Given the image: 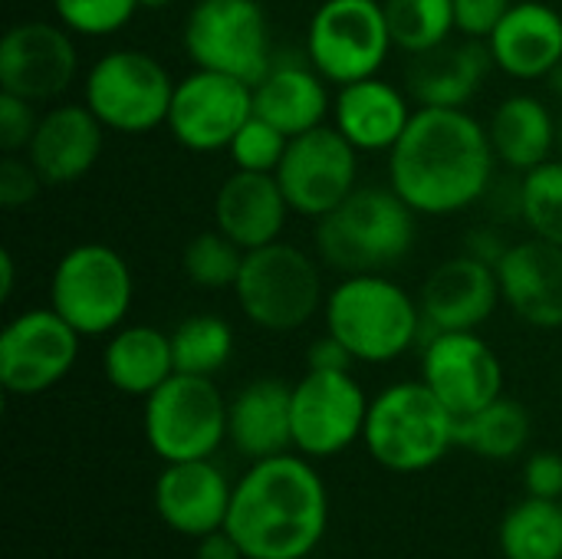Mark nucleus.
Returning a JSON list of instances; mask_svg holds the SVG:
<instances>
[{
	"instance_id": "f257e3e1",
	"label": "nucleus",
	"mask_w": 562,
	"mask_h": 559,
	"mask_svg": "<svg viewBox=\"0 0 562 559\" xmlns=\"http://www.w3.org/2000/svg\"><path fill=\"white\" fill-rule=\"evenodd\" d=\"M497 165L487 122L474 112L418 105L389 152V185L418 217H451L487 198Z\"/></svg>"
},
{
	"instance_id": "f03ea898",
	"label": "nucleus",
	"mask_w": 562,
	"mask_h": 559,
	"mask_svg": "<svg viewBox=\"0 0 562 559\" xmlns=\"http://www.w3.org/2000/svg\"><path fill=\"white\" fill-rule=\"evenodd\" d=\"M329 530V491L313 458L250 461L234 484L227 534L247 559H310Z\"/></svg>"
},
{
	"instance_id": "7ed1b4c3",
	"label": "nucleus",
	"mask_w": 562,
	"mask_h": 559,
	"mask_svg": "<svg viewBox=\"0 0 562 559\" xmlns=\"http://www.w3.org/2000/svg\"><path fill=\"white\" fill-rule=\"evenodd\" d=\"M313 224L319 264L342 277L389 273L412 254L418 237V214L392 185H359Z\"/></svg>"
},
{
	"instance_id": "20e7f679",
	"label": "nucleus",
	"mask_w": 562,
	"mask_h": 559,
	"mask_svg": "<svg viewBox=\"0 0 562 559\" xmlns=\"http://www.w3.org/2000/svg\"><path fill=\"white\" fill-rule=\"evenodd\" d=\"M333 333L356 362L389 366L412 353L425 333L422 303L389 273H346L323 303Z\"/></svg>"
},
{
	"instance_id": "39448f33",
	"label": "nucleus",
	"mask_w": 562,
	"mask_h": 559,
	"mask_svg": "<svg viewBox=\"0 0 562 559\" xmlns=\"http://www.w3.org/2000/svg\"><path fill=\"white\" fill-rule=\"evenodd\" d=\"M454 428L458 418L445 402L422 379H408L382 389L369 402L362 445L379 468L392 474H422L458 448Z\"/></svg>"
},
{
	"instance_id": "423d86ee",
	"label": "nucleus",
	"mask_w": 562,
	"mask_h": 559,
	"mask_svg": "<svg viewBox=\"0 0 562 559\" xmlns=\"http://www.w3.org/2000/svg\"><path fill=\"white\" fill-rule=\"evenodd\" d=\"M326 293L319 257L283 237L247 250L234 283L244 320L263 333H296L310 326L316 313H323Z\"/></svg>"
},
{
	"instance_id": "0eeeda50",
	"label": "nucleus",
	"mask_w": 562,
	"mask_h": 559,
	"mask_svg": "<svg viewBox=\"0 0 562 559\" xmlns=\"http://www.w3.org/2000/svg\"><path fill=\"white\" fill-rule=\"evenodd\" d=\"M135 277L128 260L99 241L69 247L49 277V306L86 339L109 336L128 323Z\"/></svg>"
},
{
	"instance_id": "6e6552de",
	"label": "nucleus",
	"mask_w": 562,
	"mask_h": 559,
	"mask_svg": "<svg viewBox=\"0 0 562 559\" xmlns=\"http://www.w3.org/2000/svg\"><path fill=\"white\" fill-rule=\"evenodd\" d=\"M171 72L145 49H109L82 76V102L119 135H148L168 122Z\"/></svg>"
},
{
	"instance_id": "1a4fd4ad",
	"label": "nucleus",
	"mask_w": 562,
	"mask_h": 559,
	"mask_svg": "<svg viewBox=\"0 0 562 559\" xmlns=\"http://www.w3.org/2000/svg\"><path fill=\"white\" fill-rule=\"evenodd\" d=\"M142 432L165 465L214 458L227 441V399L214 379L175 372L145 399Z\"/></svg>"
},
{
	"instance_id": "9d476101",
	"label": "nucleus",
	"mask_w": 562,
	"mask_h": 559,
	"mask_svg": "<svg viewBox=\"0 0 562 559\" xmlns=\"http://www.w3.org/2000/svg\"><path fill=\"white\" fill-rule=\"evenodd\" d=\"M392 49L382 0H319L306 23L303 56L336 89L379 76Z\"/></svg>"
},
{
	"instance_id": "9b49d317",
	"label": "nucleus",
	"mask_w": 562,
	"mask_h": 559,
	"mask_svg": "<svg viewBox=\"0 0 562 559\" xmlns=\"http://www.w3.org/2000/svg\"><path fill=\"white\" fill-rule=\"evenodd\" d=\"M181 46L198 69L247 82H257L277 59L260 0H198L184 16Z\"/></svg>"
},
{
	"instance_id": "f8f14e48",
	"label": "nucleus",
	"mask_w": 562,
	"mask_h": 559,
	"mask_svg": "<svg viewBox=\"0 0 562 559\" xmlns=\"http://www.w3.org/2000/svg\"><path fill=\"white\" fill-rule=\"evenodd\" d=\"M369 395L352 369H306L293 382V451L323 461L362 441Z\"/></svg>"
},
{
	"instance_id": "ddd939ff",
	"label": "nucleus",
	"mask_w": 562,
	"mask_h": 559,
	"mask_svg": "<svg viewBox=\"0 0 562 559\" xmlns=\"http://www.w3.org/2000/svg\"><path fill=\"white\" fill-rule=\"evenodd\" d=\"M359 155L362 152L329 122L293 135L273 171L293 214L319 221L339 208L359 188Z\"/></svg>"
},
{
	"instance_id": "4468645a",
	"label": "nucleus",
	"mask_w": 562,
	"mask_h": 559,
	"mask_svg": "<svg viewBox=\"0 0 562 559\" xmlns=\"http://www.w3.org/2000/svg\"><path fill=\"white\" fill-rule=\"evenodd\" d=\"M82 336L53 310L33 306L7 320L0 333V385L7 395L33 399L59 385L76 359Z\"/></svg>"
},
{
	"instance_id": "2eb2a0df",
	"label": "nucleus",
	"mask_w": 562,
	"mask_h": 559,
	"mask_svg": "<svg viewBox=\"0 0 562 559\" xmlns=\"http://www.w3.org/2000/svg\"><path fill=\"white\" fill-rule=\"evenodd\" d=\"M250 115L254 82L194 66L184 79L175 82L165 128L181 148L207 155L227 152Z\"/></svg>"
},
{
	"instance_id": "dca6fc26",
	"label": "nucleus",
	"mask_w": 562,
	"mask_h": 559,
	"mask_svg": "<svg viewBox=\"0 0 562 559\" xmlns=\"http://www.w3.org/2000/svg\"><path fill=\"white\" fill-rule=\"evenodd\" d=\"M422 382L454 418H468L504 395V362L477 329L428 333L422 346Z\"/></svg>"
},
{
	"instance_id": "f3484780",
	"label": "nucleus",
	"mask_w": 562,
	"mask_h": 559,
	"mask_svg": "<svg viewBox=\"0 0 562 559\" xmlns=\"http://www.w3.org/2000/svg\"><path fill=\"white\" fill-rule=\"evenodd\" d=\"M79 76L76 36L59 20H20L0 40V92L33 105L59 99Z\"/></svg>"
},
{
	"instance_id": "a211bd4d",
	"label": "nucleus",
	"mask_w": 562,
	"mask_h": 559,
	"mask_svg": "<svg viewBox=\"0 0 562 559\" xmlns=\"http://www.w3.org/2000/svg\"><path fill=\"white\" fill-rule=\"evenodd\" d=\"M425 333L481 329L504 303L497 267L471 254H458L431 267L418 290Z\"/></svg>"
},
{
	"instance_id": "6ab92c4d",
	"label": "nucleus",
	"mask_w": 562,
	"mask_h": 559,
	"mask_svg": "<svg viewBox=\"0 0 562 559\" xmlns=\"http://www.w3.org/2000/svg\"><path fill=\"white\" fill-rule=\"evenodd\" d=\"M231 501L234 484L224 474V468H217L211 458L165 465L155 481L158 521L188 540H201L227 527Z\"/></svg>"
},
{
	"instance_id": "aec40b11",
	"label": "nucleus",
	"mask_w": 562,
	"mask_h": 559,
	"mask_svg": "<svg viewBox=\"0 0 562 559\" xmlns=\"http://www.w3.org/2000/svg\"><path fill=\"white\" fill-rule=\"evenodd\" d=\"M105 132L109 128L86 102H56L40 112V125L23 155L33 161L46 188H63L95 168L105 148Z\"/></svg>"
},
{
	"instance_id": "412c9836",
	"label": "nucleus",
	"mask_w": 562,
	"mask_h": 559,
	"mask_svg": "<svg viewBox=\"0 0 562 559\" xmlns=\"http://www.w3.org/2000/svg\"><path fill=\"white\" fill-rule=\"evenodd\" d=\"M494 69L517 82H540L562 63V13L543 0H514L487 40Z\"/></svg>"
},
{
	"instance_id": "4be33fe9",
	"label": "nucleus",
	"mask_w": 562,
	"mask_h": 559,
	"mask_svg": "<svg viewBox=\"0 0 562 559\" xmlns=\"http://www.w3.org/2000/svg\"><path fill=\"white\" fill-rule=\"evenodd\" d=\"M504 306L533 329H562V247L530 237L497 264Z\"/></svg>"
},
{
	"instance_id": "5701e85b",
	"label": "nucleus",
	"mask_w": 562,
	"mask_h": 559,
	"mask_svg": "<svg viewBox=\"0 0 562 559\" xmlns=\"http://www.w3.org/2000/svg\"><path fill=\"white\" fill-rule=\"evenodd\" d=\"M293 208L277 181L263 171H231L214 194V227L244 254L283 237Z\"/></svg>"
},
{
	"instance_id": "b1692460",
	"label": "nucleus",
	"mask_w": 562,
	"mask_h": 559,
	"mask_svg": "<svg viewBox=\"0 0 562 559\" xmlns=\"http://www.w3.org/2000/svg\"><path fill=\"white\" fill-rule=\"evenodd\" d=\"M412 96L382 76L339 86L333 96V125L369 155H389L412 122Z\"/></svg>"
},
{
	"instance_id": "393cba45",
	"label": "nucleus",
	"mask_w": 562,
	"mask_h": 559,
	"mask_svg": "<svg viewBox=\"0 0 562 559\" xmlns=\"http://www.w3.org/2000/svg\"><path fill=\"white\" fill-rule=\"evenodd\" d=\"M227 441L247 461L293 451V385L277 376L250 379L227 399Z\"/></svg>"
},
{
	"instance_id": "a878e982",
	"label": "nucleus",
	"mask_w": 562,
	"mask_h": 559,
	"mask_svg": "<svg viewBox=\"0 0 562 559\" xmlns=\"http://www.w3.org/2000/svg\"><path fill=\"white\" fill-rule=\"evenodd\" d=\"M254 112L293 138L326 125L333 115V92L306 56H277L254 82Z\"/></svg>"
},
{
	"instance_id": "bb28decb",
	"label": "nucleus",
	"mask_w": 562,
	"mask_h": 559,
	"mask_svg": "<svg viewBox=\"0 0 562 559\" xmlns=\"http://www.w3.org/2000/svg\"><path fill=\"white\" fill-rule=\"evenodd\" d=\"M487 135L497 161L510 175H527L557 158V112L533 92H514L487 119Z\"/></svg>"
},
{
	"instance_id": "cd10ccee",
	"label": "nucleus",
	"mask_w": 562,
	"mask_h": 559,
	"mask_svg": "<svg viewBox=\"0 0 562 559\" xmlns=\"http://www.w3.org/2000/svg\"><path fill=\"white\" fill-rule=\"evenodd\" d=\"M487 43L464 40L445 43L431 53L412 56L408 66V96L418 105H441V109H468L491 72Z\"/></svg>"
},
{
	"instance_id": "c85d7f7f",
	"label": "nucleus",
	"mask_w": 562,
	"mask_h": 559,
	"mask_svg": "<svg viewBox=\"0 0 562 559\" xmlns=\"http://www.w3.org/2000/svg\"><path fill=\"white\" fill-rule=\"evenodd\" d=\"M102 372L109 385L132 399H148L175 369L171 333L148 323H125L109 333L102 349Z\"/></svg>"
},
{
	"instance_id": "c756f323",
	"label": "nucleus",
	"mask_w": 562,
	"mask_h": 559,
	"mask_svg": "<svg viewBox=\"0 0 562 559\" xmlns=\"http://www.w3.org/2000/svg\"><path fill=\"white\" fill-rule=\"evenodd\" d=\"M530 432H533V422H530L527 405L501 395L491 405H484L481 412L458 418L454 438H458V448H468L477 458L514 461L527 451Z\"/></svg>"
},
{
	"instance_id": "7c9ffc66",
	"label": "nucleus",
	"mask_w": 562,
	"mask_h": 559,
	"mask_svg": "<svg viewBox=\"0 0 562 559\" xmlns=\"http://www.w3.org/2000/svg\"><path fill=\"white\" fill-rule=\"evenodd\" d=\"M504 559H562V501L524 497L497 527Z\"/></svg>"
},
{
	"instance_id": "2f4dec72",
	"label": "nucleus",
	"mask_w": 562,
	"mask_h": 559,
	"mask_svg": "<svg viewBox=\"0 0 562 559\" xmlns=\"http://www.w3.org/2000/svg\"><path fill=\"white\" fill-rule=\"evenodd\" d=\"M234 326L217 313H194L184 316L171 329V353L175 369L188 376H207L214 379L227 362L234 359Z\"/></svg>"
},
{
	"instance_id": "473e14b6",
	"label": "nucleus",
	"mask_w": 562,
	"mask_h": 559,
	"mask_svg": "<svg viewBox=\"0 0 562 559\" xmlns=\"http://www.w3.org/2000/svg\"><path fill=\"white\" fill-rule=\"evenodd\" d=\"M392 43L408 56L445 46L454 33V0H382Z\"/></svg>"
},
{
	"instance_id": "72a5a7b5",
	"label": "nucleus",
	"mask_w": 562,
	"mask_h": 559,
	"mask_svg": "<svg viewBox=\"0 0 562 559\" xmlns=\"http://www.w3.org/2000/svg\"><path fill=\"white\" fill-rule=\"evenodd\" d=\"M520 221L530 237L562 247V158H550L540 168L520 175Z\"/></svg>"
},
{
	"instance_id": "f704fd0d",
	"label": "nucleus",
	"mask_w": 562,
	"mask_h": 559,
	"mask_svg": "<svg viewBox=\"0 0 562 559\" xmlns=\"http://www.w3.org/2000/svg\"><path fill=\"white\" fill-rule=\"evenodd\" d=\"M240 264H244V250L217 227L194 234L181 254L184 277L201 290H234Z\"/></svg>"
},
{
	"instance_id": "c9c22d12",
	"label": "nucleus",
	"mask_w": 562,
	"mask_h": 559,
	"mask_svg": "<svg viewBox=\"0 0 562 559\" xmlns=\"http://www.w3.org/2000/svg\"><path fill=\"white\" fill-rule=\"evenodd\" d=\"M56 20L79 40H102L132 23L138 0H49Z\"/></svg>"
},
{
	"instance_id": "e433bc0d",
	"label": "nucleus",
	"mask_w": 562,
	"mask_h": 559,
	"mask_svg": "<svg viewBox=\"0 0 562 559\" xmlns=\"http://www.w3.org/2000/svg\"><path fill=\"white\" fill-rule=\"evenodd\" d=\"M286 145H290V135L280 132L273 122L260 119L257 112L244 122V128L234 135L227 155L234 161L237 171H263V175H273L286 155Z\"/></svg>"
},
{
	"instance_id": "4c0bfd02",
	"label": "nucleus",
	"mask_w": 562,
	"mask_h": 559,
	"mask_svg": "<svg viewBox=\"0 0 562 559\" xmlns=\"http://www.w3.org/2000/svg\"><path fill=\"white\" fill-rule=\"evenodd\" d=\"M43 188H46V181L40 178V171L33 168V161L26 155L0 158V208H7V211L26 208L40 198Z\"/></svg>"
},
{
	"instance_id": "58836bf2",
	"label": "nucleus",
	"mask_w": 562,
	"mask_h": 559,
	"mask_svg": "<svg viewBox=\"0 0 562 559\" xmlns=\"http://www.w3.org/2000/svg\"><path fill=\"white\" fill-rule=\"evenodd\" d=\"M36 125H40V112L30 99L0 92V148H3V155L26 152Z\"/></svg>"
},
{
	"instance_id": "ea45409f",
	"label": "nucleus",
	"mask_w": 562,
	"mask_h": 559,
	"mask_svg": "<svg viewBox=\"0 0 562 559\" xmlns=\"http://www.w3.org/2000/svg\"><path fill=\"white\" fill-rule=\"evenodd\" d=\"M514 0H454V33L487 43Z\"/></svg>"
},
{
	"instance_id": "a19ab883",
	"label": "nucleus",
	"mask_w": 562,
	"mask_h": 559,
	"mask_svg": "<svg viewBox=\"0 0 562 559\" xmlns=\"http://www.w3.org/2000/svg\"><path fill=\"white\" fill-rule=\"evenodd\" d=\"M524 488L530 497L562 501V455L537 451L524 461Z\"/></svg>"
},
{
	"instance_id": "79ce46f5",
	"label": "nucleus",
	"mask_w": 562,
	"mask_h": 559,
	"mask_svg": "<svg viewBox=\"0 0 562 559\" xmlns=\"http://www.w3.org/2000/svg\"><path fill=\"white\" fill-rule=\"evenodd\" d=\"M352 362L356 359L333 333H323L306 346V369H352Z\"/></svg>"
},
{
	"instance_id": "37998d69",
	"label": "nucleus",
	"mask_w": 562,
	"mask_h": 559,
	"mask_svg": "<svg viewBox=\"0 0 562 559\" xmlns=\"http://www.w3.org/2000/svg\"><path fill=\"white\" fill-rule=\"evenodd\" d=\"M507 241H504V234L497 231V227H474V231H468V237H464V254H471V257H477V260H484V264H501V257L507 254Z\"/></svg>"
},
{
	"instance_id": "c03bdc74",
	"label": "nucleus",
	"mask_w": 562,
	"mask_h": 559,
	"mask_svg": "<svg viewBox=\"0 0 562 559\" xmlns=\"http://www.w3.org/2000/svg\"><path fill=\"white\" fill-rule=\"evenodd\" d=\"M194 544H198L194 559H247L240 544L227 534V527H221V530H214V534H207V537H201Z\"/></svg>"
},
{
	"instance_id": "a18cd8bd",
	"label": "nucleus",
	"mask_w": 562,
	"mask_h": 559,
	"mask_svg": "<svg viewBox=\"0 0 562 559\" xmlns=\"http://www.w3.org/2000/svg\"><path fill=\"white\" fill-rule=\"evenodd\" d=\"M13 280H16V260L10 250L0 254V300L7 303L13 297Z\"/></svg>"
},
{
	"instance_id": "49530a36",
	"label": "nucleus",
	"mask_w": 562,
	"mask_h": 559,
	"mask_svg": "<svg viewBox=\"0 0 562 559\" xmlns=\"http://www.w3.org/2000/svg\"><path fill=\"white\" fill-rule=\"evenodd\" d=\"M543 82H547V86H550V89H553V92L562 99V63L553 69V72H550V76H547V79H543Z\"/></svg>"
},
{
	"instance_id": "de8ad7c7",
	"label": "nucleus",
	"mask_w": 562,
	"mask_h": 559,
	"mask_svg": "<svg viewBox=\"0 0 562 559\" xmlns=\"http://www.w3.org/2000/svg\"><path fill=\"white\" fill-rule=\"evenodd\" d=\"M171 3H178V0H138L142 10H165V7H171Z\"/></svg>"
},
{
	"instance_id": "09e8293b",
	"label": "nucleus",
	"mask_w": 562,
	"mask_h": 559,
	"mask_svg": "<svg viewBox=\"0 0 562 559\" xmlns=\"http://www.w3.org/2000/svg\"><path fill=\"white\" fill-rule=\"evenodd\" d=\"M557 135H560V145H557V155L562 158V102L560 109H557Z\"/></svg>"
}]
</instances>
